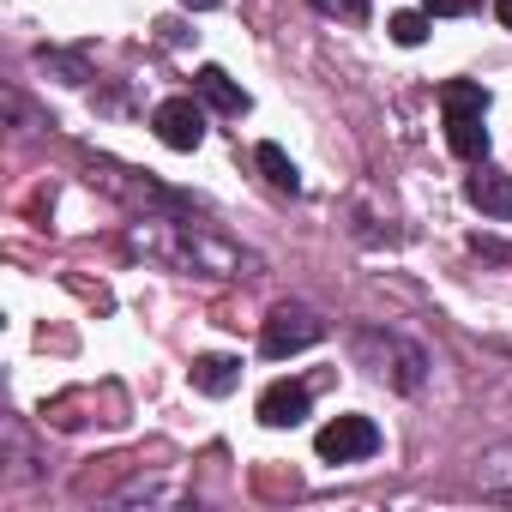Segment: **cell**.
Instances as JSON below:
<instances>
[{"label":"cell","instance_id":"obj_1","mask_svg":"<svg viewBox=\"0 0 512 512\" xmlns=\"http://www.w3.org/2000/svg\"><path fill=\"white\" fill-rule=\"evenodd\" d=\"M139 247H151V253H163L169 266H181V272H199V278H229L241 260H235V247H223V241H211L205 229H193V223H145L139 229Z\"/></svg>","mask_w":512,"mask_h":512},{"label":"cell","instance_id":"obj_2","mask_svg":"<svg viewBox=\"0 0 512 512\" xmlns=\"http://www.w3.org/2000/svg\"><path fill=\"white\" fill-rule=\"evenodd\" d=\"M440 109H446V145H452L464 163H482V157H488V127H482L488 91L470 85V79H452V85H440Z\"/></svg>","mask_w":512,"mask_h":512},{"label":"cell","instance_id":"obj_3","mask_svg":"<svg viewBox=\"0 0 512 512\" xmlns=\"http://www.w3.org/2000/svg\"><path fill=\"white\" fill-rule=\"evenodd\" d=\"M314 452L326 464H356V458H374L380 452V428L368 416H332L320 434H314Z\"/></svg>","mask_w":512,"mask_h":512},{"label":"cell","instance_id":"obj_4","mask_svg":"<svg viewBox=\"0 0 512 512\" xmlns=\"http://www.w3.org/2000/svg\"><path fill=\"white\" fill-rule=\"evenodd\" d=\"M320 338H326V320L314 308H272L266 314V332H260V350L266 356H296V350H308Z\"/></svg>","mask_w":512,"mask_h":512},{"label":"cell","instance_id":"obj_5","mask_svg":"<svg viewBox=\"0 0 512 512\" xmlns=\"http://www.w3.org/2000/svg\"><path fill=\"white\" fill-rule=\"evenodd\" d=\"M151 127H157V139H163L169 151H199V145H205V115H199L193 97H169V103H157Z\"/></svg>","mask_w":512,"mask_h":512},{"label":"cell","instance_id":"obj_6","mask_svg":"<svg viewBox=\"0 0 512 512\" xmlns=\"http://www.w3.org/2000/svg\"><path fill=\"white\" fill-rule=\"evenodd\" d=\"M302 416H308V386L302 380H278V386L260 392V422L266 428H296Z\"/></svg>","mask_w":512,"mask_h":512},{"label":"cell","instance_id":"obj_7","mask_svg":"<svg viewBox=\"0 0 512 512\" xmlns=\"http://www.w3.org/2000/svg\"><path fill=\"white\" fill-rule=\"evenodd\" d=\"M464 199H470L482 217L512 223V175H500V169H476V175L464 181Z\"/></svg>","mask_w":512,"mask_h":512},{"label":"cell","instance_id":"obj_8","mask_svg":"<svg viewBox=\"0 0 512 512\" xmlns=\"http://www.w3.org/2000/svg\"><path fill=\"white\" fill-rule=\"evenodd\" d=\"M193 85H199V97H205L217 115H247V91H241L223 67H199V79H193Z\"/></svg>","mask_w":512,"mask_h":512},{"label":"cell","instance_id":"obj_9","mask_svg":"<svg viewBox=\"0 0 512 512\" xmlns=\"http://www.w3.org/2000/svg\"><path fill=\"white\" fill-rule=\"evenodd\" d=\"M193 386H199L205 398H229V392L241 386V362H235V356H199V362H193Z\"/></svg>","mask_w":512,"mask_h":512},{"label":"cell","instance_id":"obj_10","mask_svg":"<svg viewBox=\"0 0 512 512\" xmlns=\"http://www.w3.org/2000/svg\"><path fill=\"white\" fill-rule=\"evenodd\" d=\"M476 488L494 494V500H512V446L482 452V464H476Z\"/></svg>","mask_w":512,"mask_h":512},{"label":"cell","instance_id":"obj_11","mask_svg":"<svg viewBox=\"0 0 512 512\" xmlns=\"http://www.w3.org/2000/svg\"><path fill=\"white\" fill-rule=\"evenodd\" d=\"M253 157H260V169H266V181H272L278 193H296V187H302V175H296V163L284 157V145H260Z\"/></svg>","mask_w":512,"mask_h":512},{"label":"cell","instance_id":"obj_12","mask_svg":"<svg viewBox=\"0 0 512 512\" xmlns=\"http://www.w3.org/2000/svg\"><path fill=\"white\" fill-rule=\"evenodd\" d=\"M386 31H392L398 49H422V43H428V13H398Z\"/></svg>","mask_w":512,"mask_h":512},{"label":"cell","instance_id":"obj_13","mask_svg":"<svg viewBox=\"0 0 512 512\" xmlns=\"http://www.w3.org/2000/svg\"><path fill=\"white\" fill-rule=\"evenodd\" d=\"M314 7H320L326 19H344V25H362V19H368V0H314Z\"/></svg>","mask_w":512,"mask_h":512},{"label":"cell","instance_id":"obj_14","mask_svg":"<svg viewBox=\"0 0 512 512\" xmlns=\"http://www.w3.org/2000/svg\"><path fill=\"white\" fill-rule=\"evenodd\" d=\"M476 0H428V13H470Z\"/></svg>","mask_w":512,"mask_h":512},{"label":"cell","instance_id":"obj_15","mask_svg":"<svg viewBox=\"0 0 512 512\" xmlns=\"http://www.w3.org/2000/svg\"><path fill=\"white\" fill-rule=\"evenodd\" d=\"M494 13H500V25L512 31V0H494Z\"/></svg>","mask_w":512,"mask_h":512},{"label":"cell","instance_id":"obj_16","mask_svg":"<svg viewBox=\"0 0 512 512\" xmlns=\"http://www.w3.org/2000/svg\"><path fill=\"white\" fill-rule=\"evenodd\" d=\"M181 7H193V13H211V7H223V0H181Z\"/></svg>","mask_w":512,"mask_h":512}]
</instances>
